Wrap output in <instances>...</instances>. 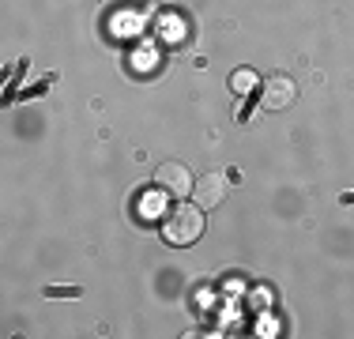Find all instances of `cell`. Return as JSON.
<instances>
[{"mask_svg":"<svg viewBox=\"0 0 354 339\" xmlns=\"http://www.w3.org/2000/svg\"><path fill=\"white\" fill-rule=\"evenodd\" d=\"M46 294L49 298H75L80 291H75V286H46Z\"/></svg>","mask_w":354,"mask_h":339,"instance_id":"obj_5","label":"cell"},{"mask_svg":"<svg viewBox=\"0 0 354 339\" xmlns=\"http://www.w3.org/2000/svg\"><path fill=\"white\" fill-rule=\"evenodd\" d=\"M192 185L196 181H192V174L181 163H162L155 170V189L162 192V196H177V200L192 196Z\"/></svg>","mask_w":354,"mask_h":339,"instance_id":"obj_3","label":"cell"},{"mask_svg":"<svg viewBox=\"0 0 354 339\" xmlns=\"http://www.w3.org/2000/svg\"><path fill=\"white\" fill-rule=\"evenodd\" d=\"M204 234V208L196 200L192 203H174L162 219V237L170 245H192Z\"/></svg>","mask_w":354,"mask_h":339,"instance_id":"obj_1","label":"cell"},{"mask_svg":"<svg viewBox=\"0 0 354 339\" xmlns=\"http://www.w3.org/2000/svg\"><path fill=\"white\" fill-rule=\"evenodd\" d=\"M294 98H298L294 75H286V72L264 75V83H260V102H264V109H286V106H294Z\"/></svg>","mask_w":354,"mask_h":339,"instance_id":"obj_2","label":"cell"},{"mask_svg":"<svg viewBox=\"0 0 354 339\" xmlns=\"http://www.w3.org/2000/svg\"><path fill=\"white\" fill-rule=\"evenodd\" d=\"M234 83H238V87H249V83H252V75H249V72H238V80L230 75V87H234Z\"/></svg>","mask_w":354,"mask_h":339,"instance_id":"obj_6","label":"cell"},{"mask_svg":"<svg viewBox=\"0 0 354 339\" xmlns=\"http://www.w3.org/2000/svg\"><path fill=\"white\" fill-rule=\"evenodd\" d=\"M226 189H230V177L218 174V170H212V174H204L196 185H192V200L200 203V208H218V203L226 200Z\"/></svg>","mask_w":354,"mask_h":339,"instance_id":"obj_4","label":"cell"}]
</instances>
